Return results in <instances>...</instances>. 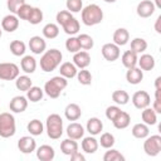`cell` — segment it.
I'll list each match as a JSON object with an SVG mask.
<instances>
[{
    "instance_id": "29",
    "label": "cell",
    "mask_w": 161,
    "mask_h": 161,
    "mask_svg": "<svg viewBox=\"0 0 161 161\" xmlns=\"http://www.w3.org/2000/svg\"><path fill=\"white\" fill-rule=\"evenodd\" d=\"M77 67L73 64V63H70V62H64L62 65H60V68H59V73H60V75L62 77H64V78H74L75 75H77Z\"/></svg>"
},
{
    "instance_id": "24",
    "label": "cell",
    "mask_w": 161,
    "mask_h": 161,
    "mask_svg": "<svg viewBox=\"0 0 161 161\" xmlns=\"http://www.w3.org/2000/svg\"><path fill=\"white\" fill-rule=\"evenodd\" d=\"M137 64H138L140 69H142V70H152L155 68L156 62L151 54H142L137 59Z\"/></svg>"
},
{
    "instance_id": "7",
    "label": "cell",
    "mask_w": 161,
    "mask_h": 161,
    "mask_svg": "<svg viewBox=\"0 0 161 161\" xmlns=\"http://www.w3.org/2000/svg\"><path fill=\"white\" fill-rule=\"evenodd\" d=\"M143 151L147 156L155 157L161 151V136L160 135H152L147 136L146 141L143 142Z\"/></svg>"
},
{
    "instance_id": "5",
    "label": "cell",
    "mask_w": 161,
    "mask_h": 161,
    "mask_svg": "<svg viewBox=\"0 0 161 161\" xmlns=\"http://www.w3.org/2000/svg\"><path fill=\"white\" fill-rule=\"evenodd\" d=\"M45 130L47 135L52 140H58L63 135V119L59 114L52 113L47 117L45 122Z\"/></svg>"
},
{
    "instance_id": "19",
    "label": "cell",
    "mask_w": 161,
    "mask_h": 161,
    "mask_svg": "<svg viewBox=\"0 0 161 161\" xmlns=\"http://www.w3.org/2000/svg\"><path fill=\"white\" fill-rule=\"evenodd\" d=\"M126 79L130 84H138L143 79V70L137 67L128 68V70L126 73Z\"/></svg>"
},
{
    "instance_id": "17",
    "label": "cell",
    "mask_w": 161,
    "mask_h": 161,
    "mask_svg": "<svg viewBox=\"0 0 161 161\" xmlns=\"http://www.w3.org/2000/svg\"><path fill=\"white\" fill-rule=\"evenodd\" d=\"M36 157L40 161H52L55 157V151L49 145H42L36 150Z\"/></svg>"
},
{
    "instance_id": "26",
    "label": "cell",
    "mask_w": 161,
    "mask_h": 161,
    "mask_svg": "<svg viewBox=\"0 0 161 161\" xmlns=\"http://www.w3.org/2000/svg\"><path fill=\"white\" fill-rule=\"evenodd\" d=\"M87 131L92 135V136H96V135H99L101 131L103 130V123L99 118L97 117H91L88 121H87V126H86Z\"/></svg>"
},
{
    "instance_id": "9",
    "label": "cell",
    "mask_w": 161,
    "mask_h": 161,
    "mask_svg": "<svg viewBox=\"0 0 161 161\" xmlns=\"http://www.w3.org/2000/svg\"><path fill=\"white\" fill-rule=\"evenodd\" d=\"M101 52H102L103 58H104L106 60H108V62H114V60H117V59L119 58V55H121L119 47H118L117 44H114V43H106V44L102 47Z\"/></svg>"
},
{
    "instance_id": "37",
    "label": "cell",
    "mask_w": 161,
    "mask_h": 161,
    "mask_svg": "<svg viewBox=\"0 0 161 161\" xmlns=\"http://www.w3.org/2000/svg\"><path fill=\"white\" fill-rule=\"evenodd\" d=\"M26 50V45L24 42L21 40H13L10 43V52L15 55V57H20V55H24Z\"/></svg>"
},
{
    "instance_id": "30",
    "label": "cell",
    "mask_w": 161,
    "mask_h": 161,
    "mask_svg": "<svg viewBox=\"0 0 161 161\" xmlns=\"http://www.w3.org/2000/svg\"><path fill=\"white\" fill-rule=\"evenodd\" d=\"M141 118H142L143 123H146L147 126H153V125H156V122H157V113H156L152 108L146 107V108L142 109Z\"/></svg>"
},
{
    "instance_id": "49",
    "label": "cell",
    "mask_w": 161,
    "mask_h": 161,
    "mask_svg": "<svg viewBox=\"0 0 161 161\" xmlns=\"http://www.w3.org/2000/svg\"><path fill=\"white\" fill-rule=\"evenodd\" d=\"M152 109H153L156 113H161V98H156V97H155Z\"/></svg>"
},
{
    "instance_id": "44",
    "label": "cell",
    "mask_w": 161,
    "mask_h": 161,
    "mask_svg": "<svg viewBox=\"0 0 161 161\" xmlns=\"http://www.w3.org/2000/svg\"><path fill=\"white\" fill-rule=\"evenodd\" d=\"M65 48L69 53H77L80 50V45H79V42H78V38L77 36H70L65 40Z\"/></svg>"
},
{
    "instance_id": "15",
    "label": "cell",
    "mask_w": 161,
    "mask_h": 161,
    "mask_svg": "<svg viewBox=\"0 0 161 161\" xmlns=\"http://www.w3.org/2000/svg\"><path fill=\"white\" fill-rule=\"evenodd\" d=\"M29 48L34 54H42L47 49V43L42 36L34 35L29 39Z\"/></svg>"
},
{
    "instance_id": "55",
    "label": "cell",
    "mask_w": 161,
    "mask_h": 161,
    "mask_svg": "<svg viewBox=\"0 0 161 161\" xmlns=\"http://www.w3.org/2000/svg\"><path fill=\"white\" fill-rule=\"evenodd\" d=\"M1 35H3V30L0 29V38H1Z\"/></svg>"
},
{
    "instance_id": "54",
    "label": "cell",
    "mask_w": 161,
    "mask_h": 161,
    "mask_svg": "<svg viewBox=\"0 0 161 161\" xmlns=\"http://www.w3.org/2000/svg\"><path fill=\"white\" fill-rule=\"evenodd\" d=\"M104 1H106V3H116L117 0H104Z\"/></svg>"
},
{
    "instance_id": "23",
    "label": "cell",
    "mask_w": 161,
    "mask_h": 161,
    "mask_svg": "<svg viewBox=\"0 0 161 161\" xmlns=\"http://www.w3.org/2000/svg\"><path fill=\"white\" fill-rule=\"evenodd\" d=\"M130 40V33L127 29L125 28H118L114 33H113V43L117 44L118 47L126 45Z\"/></svg>"
},
{
    "instance_id": "11",
    "label": "cell",
    "mask_w": 161,
    "mask_h": 161,
    "mask_svg": "<svg viewBox=\"0 0 161 161\" xmlns=\"http://www.w3.org/2000/svg\"><path fill=\"white\" fill-rule=\"evenodd\" d=\"M18 148L23 153H31L36 148V142L30 136H23L18 140Z\"/></svg>"
},
{
    "instance_id": "22",
    "label": "cell",
    "mask_w": 161,
    "mask_h": 161,
    "mask_svg": "<svg viewBox=\"0 0 161 161\" xmlns=\"http://www.w3.org/2000/svg\"><path fill=\"white\" fill-rule=\"evenodd\" d=\"M60 151L64 155H67V156L73 155L74 152L78 151V143H77V141L73 140V138H69V137L65 138V140H63L60 142Z\"/></svg>"
},
{
    "instance_id": "27",
    "label": "cell",
    "mask_w": 161,
    "mask_h": 161,
    "mask_svg": "<svg viewBox=\"0 0 161 161\" xmlns=\"http://www.w3.org/2000/svg\"><path fill=\"white\" fill-rule=\"evenodd\" d=\"M98 140H96L93 136H88L82 141V150L87 153H94L98 150Z\"/></svg>"
},
{
    "instance_id": "35",
    "label": "cell",
    "mask_w": 161,
    "mask_h": 161,
    "mask_svg": "<svg viewBox=\"0 0 161 161\" xmlns=\"http://www.w3.org/2000/svg\"><path fill=\"white\" fill-rule=\"evenodd\" d=\"M112 99H113L114 103L121 104V106H125V104L128 103L130 96H128V93H127L126 91H123V89H117V91H114V92L112 93Z\"/></svg>"
},
{
    "instance_id": "43",
    "label": "cell",
    "mask_w": 161,
    "mask_h": 161,
    "mask_svg": "<svg viewBox=\"0 0 161 161\" xmlns=\"http://www.w3.org/2000/svg\"><path fill=\"white\" fill-rule=\"evenodd\" d=\"M114 142H116L114 141V136L112 133H109V132H104V133L101 135V140H99L98 143H101V146L103 148H111L114 145Z\"/></svg>"
},
{
    "instance_id": "46",
    "label": "cell",
    "mask_w": 161,
    "mask_h": 161,
    "mask_svg": "<svg viewBox=\"0 0 161 161\" xmlns=\"http://www.w3.org/2000/svg\"><path fill=\"white\" fill-rule=\"evenodd\" d=\"M31 9H33V6H30V5H28V4L25 3V4H23V5L18 9L16 16H18L19 19H21V20H26L28 16H29V14H30V11H31Z\"/></svg>"
},
{
    "instance_id": "36",
    "label": "cell",
    "mask_w": 161,
    "mask_h": 161,
    "mask_svg": "<svg viewBox=\"0 0 161 161\" xmlns=\"http://www.w3.org/2000/svg\"><path fill=\"white\" fill-rule=\"evenodd\" d=\"M31 86H33V80L28 75H19L15 80V87L23 92H26Z\"/></svg>"
},
{
    "instance_id": "31",
    "label": "cell",
    "mask_w": 161,
    "mask_h": 161,
    "mask_svg": "<svg viewBox=\"0 0 161 161\" xmlns=\"http://www.w3.org/2000/svg\"><path fill=\"white\" fill-rule=\"evenodd\" d=\"M131 132H132V136L133 137L142 140V138H146L150 135V128H148V126L146 123L142 122V123H136L132 127V131Z\"/></svg>"
},
{
    "instance_id": "12",
    "label": "cell",
    "mask_w": 161,
    "mask_h": 161,
    "mask_svg": "<svg viewBox=\"0 0 161 161\" xmlns=\"http://www.w3.org/2000/svg\"><path fill=\"white\" fill-rule=\"evenodd\" d=\"M155 10L156 8L151 0H142L141 3H138L137 9H136L137 15L140 18H150L155 13Z\"/></svg>"
},
{
    "instance_id": "20",
    "label": "cell",
    "mask_w": 161,
    "mask_h": 161,
    "mask_svg": "<svg viewBox=\"0 0 161 161\" xmlns=\"http://www.w3.org/2000/svg\"><path fill=\"white\" fill-rule=\"evenodd\" d=\"M64 116L68 121H77L82 116V109L77 103H69L64 109Z\"/></svg>"
},
{
    "instance_id": "39",
    "label": "cell",
    "mask_w": 161,
    "mask_h": 161,
    "mask_svg": "<svg viewBox=\"0 0 161 161\" xmlns=\"http://www.w3.org/2000/svg\"><path fill=\"white\" fill-rule=\"evenodd\" d=\"M108 151H106V153L103 155V161H125V156L114 148H107Z\"/></svg>"
},
{
    "instance_id": "28",
    "label": "cell",
    "mask_w": 161,
    "mask_h": 161,
    "mask_svg": "<svg viewBox=\"0 0 161 161\" xmlns=\"http://www.w3.org/2000/svg\"><path fill=\"white\" fill-rule=\"evenodd\" d=\"M137 54L133 52V50H126L123 54H122V58H121V60H122V64L128 69V68H133V67H136L137 65Z\"/></svg>"
},
{
    "instance_id": "33",
    "label": "cell",
    "mask_w": 161,
    "mask_h": 161,
    "mask_svg": "<svg viewBox=\"0 0 161 161\" xmlns=\"http://www.w3.org/2000/svg\"><path fill=\"white\" fill-rule=\"evenodd\" d=\"M43 35L47 39H54L59 35V26L54 23H48L43 28Z\"/></svg>"
},
{
    "instance_id": "52",
    "label": "cell",
    "mask_w": 161,
    "mask_h": 161,
    "mask_svg": "<svg viewBox=\"0 0 161 161\" xmlns=\"http://www.w3.org/2000/svg\"><path fill=\"white\" fill-rule=\"evenodd\" d=\"M160 83H161V77H157L156 80H155V88H156V89H161Z\"/></svg>"
},
{
    "instance_id": "10",
    "label": "cell",
    "mask_w": 161,
    "mask_h": 161,
    "mask_svg": "<svg viewBox=\"0 0 161 161\" xmlns=\"http://www.w3.org/2000/svg\"><path fill=\"white\" fill-rule=\"evenodd\" d=\"M132 103L137 109H143V108L150 106L151 97L146 91H137L132 96Z\"/></svg>"
},
{
    "instance_id": "47",
    "label": "cell",
    "mask_w": 161,
    "mask_h": 161,
    "mask_svg": "<svg viewBox=\"0 0 161 161\" xmlns=\"http://www.w3.org/2000/svg\"><path fill=\"white\" fill-rule=\"evenodd\" d=\"M23 4H25V0H8V1H6L8 10L10 11V14H15V15H16L18 9H19Z\"/></svg>"
},
{
    "instance_id": "53",
    "label": "cell",
    "mask_w": 161,
    "mask_h": 161,
    "mask_svg": "<svg viewBox=\"0 0 161 161\" xmlns=\"http://www.w3.org/2000/svg\"><path fill=\"white\" fill-rule=\"evenodd\" d=\"M153 5H155V8H157V9H161V0H155Z\"/></svg>"
},
{
    "instance_id": "42",
    "label": "cell",
    "mask_w": 161,
    "mask_h": 161,
    "mask_svg": "<svg viewBox=\"0 0 161 161\" xmlns=\"http://www.w3.org/2000/svg\"><path fill=\"white\" fill-rule=\"evenodd\" d=\"M77 79H78V82L80 83V84H83V86H89L91 83H92V74H91V72L89 70H87L86 68H83V69H80L79 72H77Z\"/></svg>"
},
{
    "instance_id": "25",
    "label": "cell",
    "mask_w": 161,
    "mask_h": 161,
    "mask_svg": "<svg viewBox=\"0 0 161 161\" xmlns=\"http://www.w3.org/2000/svg\"><path fill=\"white\" fill-rule=\"evenodd\" d=\"M20 67H21L23 72H25L26 74H31L36 69V60L31 55H25L20 60Z\"/></svg>"
},
{
    "instance_id": "13",
    "label": "cell",
    "mask_w": 161,
    "mask_h": 161,
    "mask_svg": "<svg viewBox=\"0 0 161 161\" xmlns=\"http://www.w3.org/2000/svg\"><path fill=\"white\" fill-rule=\"evenodd\" d=\"M26 107H28V98L24 96H15L9 103V108L14 113H21L26 109Z\"/></svg>"
},
{
    "instance_id": "21",
    "label": "cell",
    "mask_w": 161,
    "mask_h": 161,
    "mask_svg": "<svg viewBox=\"0 0 161 161\" xmlns=\"http://www.w3.org/2000/svg\"><path fill=\"white\" fill-rule=\"evenodd\" d=\"M130 122H131V117H130V114H128L127 112H125V111H121V112L116 116V118L112 121L113 126H114L117 130H125V128H127V127L130 126Z\"/></svg>"
},
{
    "instance_id": "14",
    "label": "cell",
    "mask_w": 161,
    "mask_h": 161,
    "mask_svg": "<svg viewBox=\"0 0 161 161\" xmlns=\"http://www.w3.org/2000/svg\"><path fill=\"white\" fill-rule=\"evenodd\" d=\"M1 28L3 30L8 33H13L19 28V18L15 14H9L3 18L1 20Z\"/></svg>"
},
{
    "instance_id": "8",
    "label": "cell",
    "mask_w": 161,
    "mask_h": 161,
    "mask_svg": "<svg viewBox=\"0 0 161 161\" xmlns=\"http://www.w3.org/2000/svg\"><path fill=\"white\" fill-rule=\"evenodd\" d=\"M19 67L15 63H0V79L14 80L19 77Z\"/></svg>"
},
{
    "instance_id": "41",
    "label": "cell",
    "mask_w": 161,
    "mask_h": 161,
    "mask_svg": "<svg viewBox=\"0 0 161 161\" xmlns=\"http://www.w3.org/2000/svg\"><path fill=\"white\" fill-rule=\"evenodd\" d=\"M42 20H43V11H42L39 8H34V6H33V9H31V11H30V14H29L26 21H29V23L33 24V25H36V24H39Z\"/></svg>"
},
{
    "instance_id": "34",
    "label": "cell",
    "mask_w": 161,
    "mask_h": 161,
    "mask_svg": "<svg viewBox=\"0 0 161 161\" xmlns=\"http://www.w3.org/2000/svg\"><path fill=\"white\" fill-rule=\"evenodd\" d=\"M26 128H28V132L30 133V135H33V136H40L42 133H43V131H44V126H43V123L39 121V119H31L29 123H28V126H26Z\"/></svg>"
},
{
    "instance_id": "16",
    "label": "cell",
    "mask_w": 161,
    "mask_h": 161,
    "mask_svg": "<svg viewBox=\"0 0 161 161\" xmlns=\"http://www.w3.org/2000/svg\"><path fill=\"white\" fill-rule=\"evenodd\" d=\"M73 64L77 68H87L91 64V55L88 54V52H77L73 55Z\"/></svg>"
},
{
    "instance_id": "50",
    "label": "cell",
    "mask_w": 161,
    "mask_h": 161,
    "mask_svg": "<svg viewBox=\"0 0 161 161\" xmlns=\"http://www.w3.org/2000/svg\"><path fill=\"white\" fill-rule=\"evenodd\" d=\"M70 160L72 161H86V157L80 153V152H74L73 155H70Z\"/></svg>"
},
{
    "instance_id": "2",
    "label": "cell",
    "mask_w": 161,
    "mask_h": 161,
    "mask_svg": "<svg viewBox=\"0 0 161 161\" xmlns=\"http://www.w3.org/2000/svg\"><path fill=\"white\" fill-rule=\"evenodd\" d=\"M82 21L87 26H93L103 20V10L97 4H89L82 10Z\"/></svg>"
},
{
    "instance_id": "40",
    "label": "cell",
    "mask_w": 161,
    "mask_h": 161,
    "mask_svg": "<svg viewBox=\"0 0 161 161\" xmlns=\"http://www.w3.org/2000/svg\"><path fill=\"white\" fill-rule=\"evenodd\" d=\"M77 38H78V42H79L80 48H83L86 50H89V49L93 48L94 40H93V38L91 35H88V34H79Z\"/></svg>"
},
{
    "instance_id": "51",
    "label": "cell",
    "mask_w": 161,
    "mask_h": 161,
    "mask_svg": "<svg viewBox=\"0 0 161 161\" xmlns=\"http://www.w3.org/2000/svg\"><path fill=\"white\" fill-rule=\"evenodd\" d=\"M160 24H161V15L157 16L156 23H155V30H156L157 34H161V26H160Z\"/></svg>"
},
{
    "instance_id": "1",
    "label": "cell",
    "mask_w": 161,
    "mask_h": 161,
    "mask_svg": "<svg viewBox=\"0 0 161 161\" xmlns=\"http://www.w3.org/2000/svg\"><path fill=\"white\" fill-rule=\"evenodd\" d=\"M57 23L59 25H62L64 33H67L68 35H74L79 31V21L72 15V13H69L68 10H60L57 13Z\"/></svg>"
},
{
    "instance_id": "6",
    "label": "cell",
    "mask_w": 161,
    "mask_h": 161,
    "mask_svg": "<svg viewBox=\"0 0 161 161\" xmlns=\"http://www.w3.org/2000/svg\"><path fill=\"white\" fill-rule=\"evenodd\" d=\"M16 132V125L15 118L9 112L0 113V137L9 138L13 137Z\"/></svg>"
},
{
    "instance_id": "3",
    "label": "cell",
    "mask_w": 161,
    "mask_h": 161,
    "mask_svg": "<svg viewBox=\"0 0 161 161\" xmlns=\"http://www.w3.org/2000/svg\"><path fill=\"white\" fill-rule=\"evenodd\" d=\"M63 54L58 49H49L44 52V54L40 58V68L44 72H53L62 62Z\"/></svg>"
},
{
    "instance_id": "4",
    "label": "cell",
    "mask_w": 161,
    "mask_h": 161,
    "mask_svg": "<svg viewBox=\"0 0 161 161\" xmlns=\"http://www.w3.org/2000/svg\"><path fill=\"white\" fill-rule=\"evenodd\" d=\"M67 86H68L67 78H64L62 75H55V77L50 78L48 82H45L44 92L50 98H58L60 96V93L65 89Z\"/></svg>"
},
{
    "instance_id": "45",
    "label": "cell",
    "mask_w": 161,
    "mask_h": 161,
    "mask_svg": "<svg viewBox=\"0 0 161 161\" xmlns=\"http://www.w3.org/2000/svg\"><path fill=\"white\" fill-rule=\"evenodd\" d=\"M65 6L69 13H79L83 9V3L82 0H67Z\"/></svg>"
},
{
    "instance_id": "18",
    "label": "cell",
    "mask_w": 161,
    "mask_h": 161,
    "mask_svg": "<svg viewBox=\"0 0 161 161\" xmlns=\"http://www.w3.org/2000/svg\"><path fill=\"white\" fill-rule=\"evenodd\" d=\"M67 135H68L69 138L80 140L84 136V128L80 123H77V122L69 123L68 127H67Z\"/></svg>"
},
{
    "instance_id": "38",
    "label": "cell",
    "mask_w": 161,
    "mask_h": 161,
    "mask_svg": "<svg viewBox=\"0 0 161 161\" xmlns=\"http://www.w3.org/2000/svg\"><path fill=\"white\" fill-rule=\"evenodd\" d=\"M147 49V42L143 38H135L131 40V50H133L136 54L143 53Z\"/></svg>"
},
{
    "instance_id": "48",
    "label": "cell",
    "mask_w": 161,
    "mask_h": 161,
    "mask_svg": "<svg viewBox=\"0 0 161 161\" xmlns=\"http://www.w3.org/2000/svg\"><path fill=\"white\" fill-rule=\"evenodd\" d=\"M119 112H121V108H119V107H117V106H109V107H107V109H106V117H107L109 121H113V119L116 118V116H117Z\"/></svg>"
},
{
    "instance_id": "32",
    "label": "cell",
    "mask_w": 161,
    "mask_h": 161,
    "mask_svg": "<svg viewBox=\"0 0 161 161\" xmlns=\"http://www.w3.org/2000/svg\"><path fill=\"white\" fill-rule=\"evenodd\" d=\"M43 94H44V89H42L40 87H36V86H31L26 91V98L30 102H39L43 98Z\"/></svg>"
}]
</instances>
